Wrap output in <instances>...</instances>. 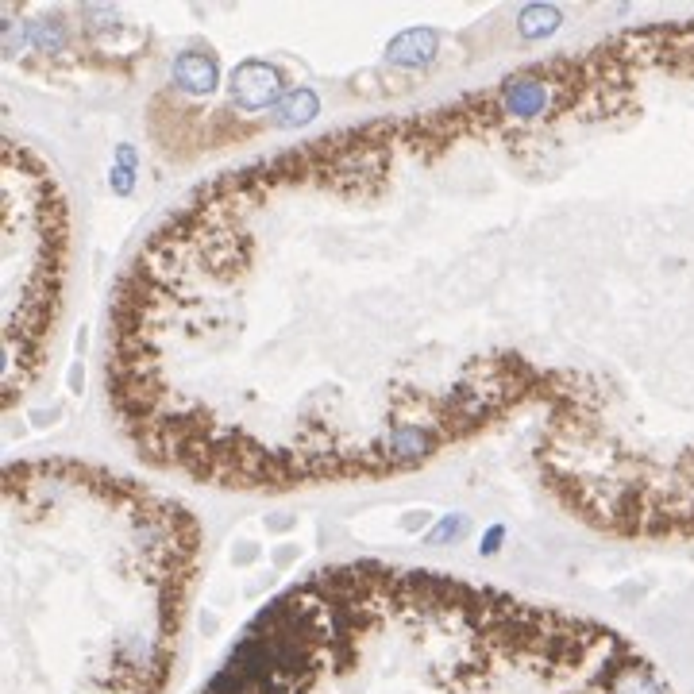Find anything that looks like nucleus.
<instances>
[{
  "label": "nucleus",
  "instance_id": "8",
  "mask_svg": "<svg viewBox=\"0 0 694 694\" xmlns=\"http://www.w3.org/2000/svg\"><path fill=\"white\" fill-rule=\"evenodd\" d=\"M502 540H506V533H502V525H494V529L486 533V540H482V552H494V548H498Z\"/></svg>",
  "mask_w": 694,
  "mask_h": 694
},
{
  "label": "nucleus",
  "instance_id": "3",
  "mask_svg": "<svg viewBox=\"0 0 694 694\" xmlns=\"http://www.w3.org/2000/svg\"><path fill=\"white\" fill-rule=\"evenodd\" d=\"M174 78L182 89H189L193 97H205L216 89V66L213 58H201V54H182L178 66H174Z\"/></svg>",
  "mask_w": 694,
  "mask_h": 694
},
{
  "label": "nucleus",
  "instance_id": "2",
  "mask_svg": "<svg viewBox=\"0 0 694 694\" xmlns=\"http://www.w3.org/2000/svg\"><path fill=\"white\" fill-rule=\"evenodd\" d=\"M282 85H286V78L274 66H267V62H243L240 70L232 74V97L243 108H267L282 97Z\"/></svg>",
  "mask_w": 694,
  "mask_h": 694
},
{
  "label": "nucleus",
  "instance_id": "4",
  "mask_svg": "<svg viewBox=\"0 0 694 694\" xmlns=\"http://www.w3.org/2000/svg\"><path fill=\"white\" fill-rule=\"evenodd\" d=\"M432 51H436V35H432V31H409V35H398L386 54H390V62H398V66H421Z\"/></svg>",
  "mask_w": 694,
  "mask_h": 694
},
{
  "label": "nucleus",
  "instance_id": "5",
  "mask_svg": "<svg viewBox=\"0 0 694 694\" xmlns=\"http://www.w3.org/2000/svg\"><path fill=\"white\" fill-rule=\"evenodd\" d=\"M317 112V93H294L290 101H286V108H278V124L282 128H290V124H305L309 116Z\"/></svg>",
  "mask_w": 694,
  "mask_h": 694
},
{
  "label": "nucleus",
  "instance_id": "6",
  "mask_svg": "<svg viewBox=\"0 0 694 694\" xmlns=\"http://www.w3.org/2000/svg\"><path fill=\"white\" fill-rule=\"evenodd\" d=\"M560 12L556 8H548V4H536V8H525L521 12V31H529V35H548V31H556L560 27Z\"/></svg>",
  "mask_w": 694,
  "mask_h": 694
},
{
  "label": "nucleus",
  "instance_id": "7",
  "mask_svg": "<svg viewBox=\"0 0 694 694\" xmlns=\"http://www.w3.org/2000/svg\"><path fill=\"white\" fill-rule=\"evenodd\" d=\"M459 525H467V517H444V521H440V529L432 533V540H436V544H448V540H455V536L463 533Z\"/></svg>",
  "mask_w": 694,
  "mask_h": 694
},
{
  "label": "nucleus",
  "instance_id": "1",
  "mask_svg": "<svg viewBox=\"0 0 694 694\" xmlns=\"http://www.w3.org/2000/svg\"><path fill=\"white\" fill-rule=\"evenodd\" d=\"M648 220V324L602 482L617 533L694 536V20L629 31Z\"/></svg>",
  "mask_w": 694,
  "mask_h": 694
}]
</instances>
